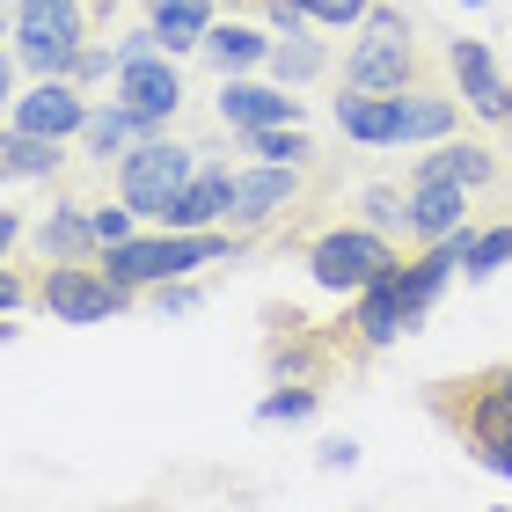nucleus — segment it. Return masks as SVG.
<instances>
[{
	"label": "nucleus",
	"mask_w": 512,
	"mask_h": 512,
	"mask_svg": "<svg viewBox=\"0 0 512 512\" xmlns=\"http://www.w3.org/2000/svg\"><path fill=\"white\" fill-rule=\"evenodd\" d=\"M432 417L461 432L491 476H512V366H483V374H461V381H439L432 388Z\"/></svg>",
	"instance_id": "f257e3e1"
},
{
	"label": "nucleus",
	"mask_w": 512,
	"mask_h": 512,
	"mask_svg": "<svg viewBox=\"0 0 512 512\" xmlns=\"http://www.w3.org/2000/svg\"><path fill=\"white\" fill-rule=\"evenodd\" d=\"M242 235H227V227H169V235H132L118 249H103L96 264L110 278H125L132 293H154V286H176L183 271L198 264H220V256H235Z\"/></svg>",
	"instance_id": "f03ea898"
},
{
	"label": "nucleus",
	"mask_w": 512,
	"mask_h": 512,
	"mask_svg": "<svg viewBox=\"0 0 512 512\" xmlns=\"http://www.w3.org/2000/svg\"><path fill=\"white\" fill-rule=\"evenodd\" d=\"M344 88L352 96H410V88H425V52H417L410 22L395 8H374L359 22V44L344 52Z\"/></svg>",
	"instance_id": "7ed1b4c3"
},
{
	"label": "nucleus",
	"mask_w": 512,
	"mask_h": 512,
	"mask_svg": "<svg viewBox=\"0 0 512 512\" xmlns=\"http://www.w3.org/2000/svg\"><path fill=\"white\" fill-rule=\"evenodd\" d=\"M198 169H205V154H198V147L147 139V147H132V154L118 161V198L132 205L139 220H161V227H169V205L198 183Z\"/></svg>",
	"instance_id": "20e7f679"
},
{
	"label": "nucleus",
	"mask_w": 512,
	"mask_h": 512,
	"mask_svg": "<svg viewBox=\"0 0 512 512\" xmlns=\"http://www.w3.org/2000/svg\"><path fill=\"white\" fill-rule=\"evenodd\" d=\"M88 44V8L81 0H15V66H37L44 81H66L74 52Z\"/></svg>",
	"instance_id": "39448f33"
},
{
	"label": "nucleus",
	"mask_w": 512,
	"mask_h": 512,
	"mask_svg": "<svg viewBox=\"0 0 512 512\" xmlns=\"http://www.w3.org/2000/svg\"><path fill=\"white\" fill-rule=\"evenodd\" d=\"M37 308L52 322H110V315L132 308V286H125V278H110L103 264H88V256H81V264H44Z\"/></svg>",
	"instance_id": "423d86ee"
},
{
	"label": "nucleus",
	"mask_w": 512,
	"mask_h": 512,
	"mask_svg": "<svg viewBox=\"0 0 512 512\" xmlns=\"http://www.w3.org/2000/svg\"><path fill=\"white\" fill-rule=\"evenodd\" d=\"M395 264H403V256H395V242L381 227H330V235L308 242V271H315V286H330V293H366Z\"/></svg>",
	"instance_id": "0eeeda50"
},
{
	"label": "nucleus",
	"mask_w": 512,
	"mask_h": 512,
	"mask_svg": "<svg viewBox=\"0 0 512 512\" xmlns=\"http://www.w3.org/2000/svg\"><path fill=\"white\" fill-rule=\"evenodd\" d=\"M447 74H454V96L469 103L483 125H512V81L498 74V59H491L483 37H454L447 44Z\"/></svg>",
	"instance_id": "6e6552de"
},
{
	"label": "nucleus",
	"mask_w": 512,
	"mask_h": 512,
	"mask_svg": "<svg viewBox=\"0 0 512 512\" xmlns=\"http://www.w3.org/2000/svg\"><path fill=\"white\" fill-rule=\"evenodd\" d=\"M300 198V169L293 161H256L249 176H235V235H256V227H271L278 213H293Z\"/></svg>",
	"instance_id": "1a4fd4ad"
},
{
	"label": "nucleus",
	"mask_w": 512,
	"mask_h": 512,
	"mask_svg": "<svg viewBox=\"0 0 512 512\" xmlns=\"http://www.w3.org/2000/svg\"><path fill=\"white\" fill-rule=\"evenodd\" d=\"M8 125H15V132H37V139H74V132L88 125V96H81V81H37L30 96H15Z\"/></svg>",
	"instance_id": "9d476101"
},
{
	"label": "nucleus",
	"mask_w": 512,
	"mask_h": 512,
	"mask_svg": "<svg viewBox=\"0 0 512 512\" xmlns=\"http://www.w3.org/2000/svg\"><path fill=\"white\" fill-rule=\"evenodd\" d=\"M110 81H118V103H125V110H139L147 125H169L176 110H183V74H176L169 59H139V66H118Z\"/></svg>",
	"instance_id": "9b49d317"
},
{
	"label": "nucleus",
	"mask_w": 512,
	"mask_h": 512,
	"mask_svg": "<svg viewBox=\"0 0 512 512\" xmlns=\"http://www.w3.org/2000/svg\"><path fill=\"white\" fill-rule=\"evenodd\" d=\"M410 183H461V191H476V183H498V154L483 139H432V154H417Z\"/></svg>",
	"instance_id": "f8f14e48"
},
{
	"label": "nucleus",
	"mask_w": 512,
	"mask_h": 512,
	"mask_svg": "<svg viewBox=\"0 0 512 512\" xmlns=\"http://www.w3.org/2000/svg\"><path fill=\"white\" fill-rule=\"evenodd\" d=\"M147 139H161V125H147L125 103H103V110H88V125H81V154L96 161V169H110V161H125L132 147H147Z\"/></svg>",
	"instance_id": "ddd939ff"
},
{
	"label": "nucleus",
	"mask_w": 512,
	"mask_h": 512,
	"mask_svg": "<svg viewBox=\"0 0 512 512\" xmlns=\"http://www.w3.org/2000/svg\"><path fill=\"white\" fill-rule=\"evenodd\" d=\"M469 235V191L461 183H410V242Z\"/></svg>",
	"instance_id": "4468645a"
},
{
	"label": "nucleus",
	"mask_w": 512,
	"mask_h": 512,
	"mask_svg": "<svg viewBox=\"0 0 512 512\" xmlns=\"http://www.w3.org/2000/svg\"><path fill=\"white\" fill-rule=\"evenodd\" d=\"M220 118L235 125V132L300 125V96H286V88H256V81H227V88H220Z\"/></svg>",
	"instance_id": "2eb2a0df"
},
{
	"label": "nucleus",
	"mask_w": 512,
	"mask_h": 512,
	"mask_svg": "<svg viewBox=\"0 0 512 512\" xmlns=\"http://www.w3.org/2000/svg\"><path fill=\"white\" fill-rule=\"evenodd\" d=\"M337 132L359 147H403V96H337Z\"/></svg>",
	"instance_id": "dca6fc26"
},
{
	"label": "nucleus",
	"mask_w": 512,
	"mask_h": 512,
	"mask_svg": "<svg viewBox=\"0 0 512 512\" xmlns=\"http://www.w3.org/2000/svg\"><path fill=\"white\" fill-rule=\"evenodd\" d=\"M235 220V176H227V161H205L198 183L169 205V227H227Z\"/></svg>",
	"instance_id": "f3484780"
},
{
	"label": "nucleus",
	"mask_w": 512,
	"mask_h": 512,
	"mask_svg": "<svg viewBox=\"0 0 512 512\" xmlns=\"http://www.w3.org/2000/svg\"><path fill=\"white\" fill-rule=\"evenodd\" d=\"M147 15H154V30L169 52H198L205 37H213V22H220V0H147Z\"/></svg>",
	"instance_id": "a211bd4d"
},
{
	"label": "nucleus",
	"mask_w": 512,
	"mask_h": 512,
	"mask_svg": "<svg viewBox=\"0 0 512 512\" xmlns=\"http://www.w3.org/2000/svg\"><path fill=\"white\" fill-rule=\"evenodd\" d=\"M37 249H44V264H81L96 249V227H88L81 205H59V213L37 220Z\"/></svg>",
	"instance_id": "6ab92c4d"
},
{
	"label": "nucleus",
	"mask_w": 512,
	"mask_h": 512,
	"mask_svg": "<svg viewBox=\"0 0 512 512\" xmlns=\"http://www.w3.org/2000/svg\"><path fill=\"white\" fill-rule=\"evenodd\" d=\"M198 52L213 59L220 74H242V66H264L271 59V37L256 30V22H213V37H205Z\"/></svg>",
	"instance_id": "aec40b11"
},
{
	"label": "nucleus",
	"mask_w": 512,
	"mask_h": 512,
	"mask_svg": "<svg viewBox=\"0 0 512 512\" xmlns=\"http://www.w3.org/2000/svg\"><path fill=\"white\" fill-rule=\"evenodd\" d=\"M461 125V96H447V88H410L403 96V139H454Z\"/></svg>",
	"instance_id": "412c9836"
},
{
	"label": "nucleus",
	"mask_w": 512,
	"mask_h": 512,
	"mask_svg": "<svg viewBox=\"0 0 512 512\" xmlns=\"http://www.w3.org/2000/svg\"><path fill=\"white\" fill-rule=\"evenodd\" d=\"M0 161H8V176L22 183V176H59V139H37V132H15L8 125V139H0Z\"/></svg>",
	"instance_id": "4be33fe9"
},
{
	"label": "nucleus",
	"mask_w": 512,
	"mask_h": 512,
	"mask_svg": "<svg viewBox=\"0 0 512 512\" xmlns=\"http://www.w3.org/2000/svg\"><path fill=\"white\" fill-rule=\"evenodd\" d=\"M505 264H512V220L483 227V235H461V278H491Z\"/></svg>",
	"instance_id": "5701e85b"
},
{
	"label": "nucleus",
	"mask_w": 512,
	"mask_h": 512,
	"mask_svg": "<svg viewBox=\"0 0 512 512\" xmlns=\"http://www.w3.org/2000/svg\"><path fill=\"white\" fill-rule=\"evenodd\" d=\"M249 139V154H264V161H293V169H308V154H315V139L300 132V125H264V132H242Z\"/></svg>",
	"instance_id": "b1692460"
},
{
	"label": "nucleus",
	"mask_w": 512,
	"mask_h": 512,
	"mask_svg": "<svg viewBox=\"0 0 512 512\" xmlns=\"http://www.w3.org/2000/svg\"><path fill=\"white\" fill-rule=\"evenodd\" d=\"M322 66H330V52H322L315 37H286V44H271V74H278V81H315Z\"/></svg>",
	"instance_id": "393cba45"
},
{
	"label": "nucleus",
	"mask_w": 512,
	"mask_h": 512,
	"mask_svg": "<svg viewBox=\"0 0 512 512\" xmlns=\"http://www.w3.org/2000/svg\"><path fill=\"white\" fill-rule=\"evenodd\" d=\"M315 403H322L315 388H300V381H286V388H271L264 403H256V425H300V417H315Z\"/></svg>",
	"instance_id": "a878e982"
},
{
	"label": "nucleus",
	"mask_w": 512,
	"mask_h": 512,
	"mask_svg": "<svg viewBox=\"0 0 512 512\" xmlns=\"http://www.w3.org/2000/svg\"><path fill=\"white\" fill-rule=\"evenodd\" d=\"M132 205L118 198V205H88V227H96V249H118V242H132Z\"/></svg>",
	"instance_id": "bb28decb"
},
{
	"label": "nucleus",
	"mask_w": 512,
	"mask_h": 512,
	"mask_svg": "<svg viewBox=\"0 0 512 512\" xmlns=\"http://www.w3.org/2000/svg\"><path fill=\"white\" fill-rule=\"evenodd\" d=\"M308 8V22H322V30H359L366 15H374V0H300Z\"/></svg>",
	"instance_id": "cd10ccee"
},
{
	"label": "nucleus",
	"mask_w": 512,
	"mask_h": 512,
	"mask_svg": "<svg viewBox=\"0 0 512 512\" xmlns=\"http://www.w3.org/2000/svg\"><path fill=\"white\" fill-rule=\"evenodd\" d=\"M366 213H374V227L381 235H410V198H395V191H366Z\"/></svg>",
	"instance_id": "c85d7f7f"
},
{
	"label": "nucleus",
	"mask_w": 512,
	"mask_h": 512,
	"mask_svg": "<svg viewBox=\"0 0 512 512\" xmlns=\"http://www.w3.org/2000/svg\"><path fill=\"white\" fill-rule=\"evenodd\" d=\"M198 300H205L198 286H154L147 308H154V315H198Z\"/></svg>",
	"instance_id": "c756f323"
},
{
	"label": "nucleus",
	"mask_w": 512,
	"mask_h": 512,
	"mask_svg": "<svg viewBox=\"0 0 512 512\" xmlns=\"http://www.w3.org/2000/svg\"><path fill=\"white\" fill-rule=\"evenodd\" d=\"M322 469H359V439H322Z\"/></svg>",
	"instance_id": "7c9ffc66"
},
{
	"label": "nucleus",
	"mask_w": 512,
	"mask_h": 512,
	"mask_svg": "<svg viewBox=\"0 0 512 512\" xmlns=\"http://www.w3.org/2000/svg\"><path fill=\"white\" fill-rule=\"evenodd\" d=\"M469 8H476V0H469Z\"/></svg>",
	"instance_id": "2f4dec72"
},
{
	"label": "nucleus",
	"mask_w": 512,
	"mask_h": 512,
	"mask_svg": "<svg viewBox=\"0 0 512 512\" xmlns=\"http://www.w3.org/2000/svg\"><path fill=\"white\" fill-rule=\"evenodd\" d=\"M505 366H512V359H505Z\"/></svg>",
	"instance_id": "473e14b6"
}]
</instances>
